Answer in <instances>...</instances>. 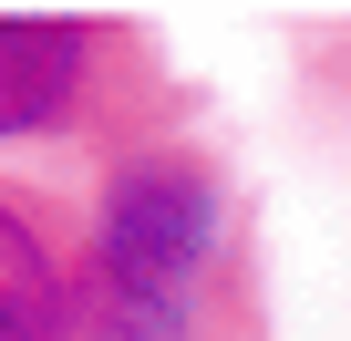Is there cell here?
<instances>
[{
  "label": "cell",
  "instance_id": "obj_3",
  "mask_svg": "<svg viewBox=\"0 0 351 341\" xmlns=\"http://www.w3.org/2000/svg\"><path fill=\"white\" fill-rule=\"evenodd\" d=\"M62 320H73V279L52 238L32 228V207L0 197V341H62Z\"/></svg>",
  "mask_w": 351,
  "mask_h": 341
},
{
  "label": "cell",
  "instance_id": "obj_2",
  "mask_svg": "<svg viewBox=\"0 0 351 341\" xmlns=\"http://www.w3.org/2000/svg\"><path fill=\"white\" fill-rule=\"evenodd\" d=\"M104 32L93 21H0V145L11 134H62L93 104Z\"/></svg>",
  "mask_w": 351,
  "mask_h": 341
},
{
  "label": "cell",
  "instance_id": "obj_1",
  "mask_svg": "<svg viewBox=\"0 0 351 341\" xmlns=\"http://www.w3.org/2000/svg\"><path fill=\"white\" fill-rule=\"evenodd\" d=\"M217 259V176L197 155H134L93 207V259H83V310L104 341H186L197 290Z\"/></svg>",
  "mask_w": 351,
  "mask_h": 341
}]
</instances>
